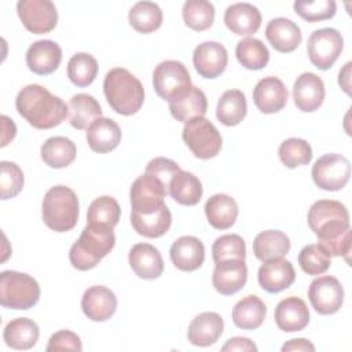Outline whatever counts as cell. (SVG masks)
Returning <instances> with one entry per match:
<instances>
[{
	"label": "cell",
	"instance_id": "obj_50",
	"mask_svg": "<svg viewBox=\"0 0 352 352\" xmlns=\"http://www.w3.org/2000/svg\"><path fill=\"white\" fill-rule=\"evenodd\" d=\"M221 351H249V352H256L257 346L256 344L246 338V337H232L227 340V342L221 346Z\"/></svg>",
	"mask_w": 352,
	"mask_h": 352
},
{
	"label": "cell",
	"instance_id": "obj_8",
	"mask_svg": "<svg viewBox=\"0 0 352 352\" xmlns=\"http://www.w3.org/2000/svg\"><path fill=\"white\" fill-rule=\"evenodd\" d=\"M153 85L157 95L168 102L192 87L187 67L182 62L172 59L161 62L154 69Z\"/></svg>",
	"mask_w": 352,
	"mask_h": 352
},
{
	"label": "cell",
	"instance_id": "obj_38",
	"mask_svg": "<svg viewBox=\"0 0 352 352\" xmlns=\"http://www.w3.org/2000/svg\"><path fill=\"white\" fill-rule=\"evenodd\" d=\"M131 26L139 33H151L162 23V11L153 1H138L128 14Z\"/></svg>",
	"mask_w": 352,
	"mask_h": 352
},
{
	"label": "cell",
	"instance_id": "obj_7",
	"mask_svg": "<svg viewBox=\"0 0 352 352\" xmlns=\"http://www.w3.org/2000/svg\"><path fill=\"white\" fill-rule=\"evenodd\" d=\"M182 138L191 153L201 160L216 157L221 148V135L205 117H195L183 126Z\"/></svg>",
	"mask_w": 352,
	"mask_h": 352
},
{
	"label": "cell",
	"instance_id": "obj_27",
	"mask_svg": "<svg viewBox=\"0 0 352 352\" xmlns=\"http://www.w3.org/2000/svg\"><path fill=\"white\" fill-rule=\"evenodd\" d=\"M87 142L95 153H110L121 142V129L114 120L100 117L88 126Z\"/></svg>",
	"mask_w": 352,
	"mask_h": 352
},
{
	"label": "cell",
	"instance_id": "obj_20",
	"mask_svg": "<svg viewBox=\"0 0 352 352\" xmlns=\"http://www.w3.org/2000/svg\"><path fill=\"white\" fill-rule=\"evenodd\" d=\"M169 256L176 268L191 272L204 264L205 246L197 236L184 235L172 243Z\"/></svg>",
	"mask_w": 352,
	"mask_h": 352
},
{
	"label": "cell",
	"instance_id": "obj_16",
	"mask_svg": "<svg viewBox=\"0 0 352 352\" xmlns=\"http://www.w3.org/2000/svg\"><path fill=\"white\" fill-rule=\"evenodd\" d=\"M287 88L278 77L268 76L261 78L253 89V102L264 114L280 111L287 103Z\"/></svg>",
	"mask_w": 352,
	"mask_h": 352
},
{
	"label": "cell",
	"instance_id": "obj_19",
	"mask_svg": "<svg viewBox=\"0 0 352 352\" xmlns=\"http://www.w3.org/2000/svg\"><path fill=\"white\" fill-rule=\"evenodd\" d=\"M62 62V50L52 40H37L26 51L29 70L38 76L54 73Z\"/></svg>",
	"mask_w": 352,
	"mask_h": 352
},
{
	"label": "cell",
	"instance_id": "obj_1",
	"mask_svg": "<svg viewBox=\"0 0 352 352\" xmlns=\"http://www.w3.org/2000/svg\"><path fill=\"white\" fill-rule=\"evenodd\" d=\"M308 226L318 236V245L330 256L349 260L351 228L348 209L334 199H319L308 210Z\"/></svg>",
	"mask_w": 352,
	"mask_h": 352
},
{
	"label": "cell",
	"instance_id": "obj_35",
	"mask_svg": "<svg viewBox=\"0 0 352 352\" xmlns=\"http://www.w3.org/2000/svg\"><path fill=\"white\" fill-rule=\"evenodd\" d=\"M40 154L45 165L50 168L60 169L69 166L76 160L77 148L73 140L69 138L52 136L43 143Z\"/></svg>",
	"mask_w": 352,
	"mask_h": 352
},
{
	"label": "cell",
	"instance_id": "obj_48",
	"mask_svg": "<svg viewBox=\"0 0 352 352\" xmlns=\"http://www.w3.org/2000/svg\"><path fill=\"white\" fill-rule=\"evenodd\" d=\"M179 170H180V166L175 161L165 157H157L151 160L146 166V173L155 176L166 187L168 192H169L170 179Z\"/></svg>",
	"mask_w": 352,
	"mask_h": 352
},
{
	"label": "cell",
	"instance_id": "obj_23",
	"mask_svg": "<svg viewBox=\"0 0 352 352\" xmlns=\"http://www.w3.org/2000/svg\"><path fill=\"white\" fill-rule=\"evenodd\" d=\"M275 323L285 333L304 330L309 323V311L304 300L290 296L280 300L275 308Z\"/></svg>",
	"mask_w": 352,
	"mask_h": 352
},
{
	"label": "cell",
	"instance_id": "obj_21",
	"mask_svg": "<svg viewBox=\"0 0 352 352\" xmlns=\"http://www.w3.org/2000/svg\"><path fill=\"white\" fill-rule=\"evenodd\" d=\"M258 285L268 293H279L290 287L296 279V271L289 260L279 258L264 263L257 272Z\"/></svg>",
	"mask_w": 352,
	"mask_h": 352
},
{
	"label": "cell",
	"instance_id": "obj_11",
	"mask_svg": "<svg viewBox=\"0 0 352 352\" xmlns=\"http://www.w3.org/2000/svg\"><path fill=\"white\" fill-rule=\"evenodd\" d=\"M168 194L166 187L155 176L144 172L131 186L132 212L140 214L153 213L165 205L164 198Z\"/></svg>",
	"mask_w": 352,
	"mask_h": 352
},
{
	"label": "cell",
	"instance_id": "obj_29",
	"mask_svg": "<svg viewBox=\"0 0 352 352\" xmlns=\"http://www.w3.org/2000/svg\"><path fill=\"white\" fill-rule=\"evenodd\" d=\"M290 250L289 236L279 230H267L256 235L253 253L263 263L283 258Z\"/></svg>",
	"mask_w": 352,
	"mask_h": 352
},
{
	"label": "cell",
	"instance_id": "obj_10",
	"mask_svg": "<svg viewBox=\"0 0 352 352\" xmlns=\"http://www.w3.org/2000/svg\"><path fill=\"white\" fill-rule=\"evenodd\" d=\"M344 38L333 28L315 30L307 43V52L311 63L319 70H329L341 55Z\"/></svg>",
	"mask_w": 352,
	"mask_h": 352
},
{
	"label": "cell",
	"instance_id": "obj_9",
	"mask_svg": "<svg viewBox=\"0 0 352 352\" xmlns=\"http://www.w3.org/2000/svg\"><path fill=\"white\" fill-rule=\"evenodd\" d=\"M311 175L319 188L338 191L349 182L351 162L346 157L337 153L324 154L315 161Z\"/></svg>",
	"mask_w": 352,
	"mask_h": 352
},
{
	"label": "cell",
	"instance_id": "obj_52",
	"mask_svg": "<svg viewBox=\"0 0 352 352\" xmlns=\"http://www.w3.org/2000/svg\"><path fill=\"white\" fill-rule=\"evenodd\" d=\"M1 121L4 122L3 124V140H1V147H4L10 140H12L15 138V133H16V126H14L15 124L12 122V120H10L7 116H3L1 117Z\"/></svg>",
	"mask_w": 352,
	"mask_h": 352
},
{
	"label": "cell",
	"instance_id": "obj_43",
	"mask_svg": "<svg viewBox=\"0 0 352 352\" xmlns=\"http://www.w3.org/2000/svg\"><path fill=\"white\" fill-rule=\"evenodd\" d=\"M278 155L280 162L293 169L300 165H308L312 160V148L309 143L300 138H290L280 143Z\"/></svg>",
	"mask_w": 352,
	"mask_h": 352
},
{
	"label": "cell",
	"instance_id": "obj_51",
	"mask_svg": "<svg viewBox=\"0 0 352 352\" xmlns=\"http://www.w3.org/2000/svg\"><path fill=\"white\" fill-rule=\"evenodd\" d=\"M287 351H311V352H314L315 346L312 342H309L305 338H294L282 345V352H287Z\"/></svg>",
	"mask_w": 352,
	"mask_h": 352
},
{
	"label": "cell",
	"instance_id": "obj_12",
	"mask_svg": "<svg viewBox=\"0 0 352 352\" xmlns=\"http://www.w3.org/2000/svg\"><path fill=\"white\" fill-rule=\"evenodd\" d=\"M16 12L23 26L34 34L50 33L58 22V11L50 0H19Z\"/></svg>",
	"mask_w": 352,
	"mask_h": 352
},
{
	"label": "cell",
	"instance_id": "obj_44",
	"mask_svg": "<svg viewBox=\"0 0 352 352\" xmlns=\"http://www.w3.org/2000/svg\"><path fill=\"white\" fill-rule=\"evenodd\" d=\"M330 254L318 243L307 245L298 253V264L308 275H322L331 264Z\"/></svg>",
	"mask_w": 352,
	"mask_h": 352
},
{
	"label": "cell",
	"instance_id": "obj_18",
	"mask_svg": "<svg viewBox=\"0 0 352 352\" xmlns=\"http://www.w3.org/2000/svg\"><path fill=\"white\" fill-rule=\"evenodd\" d=\"M81 309L84 315L94 322H104L110 319L117 309V297L106 286L88 287L81 298Z\"/></svg>",
	"mask_w": 352,
	"mask_h": 352
},
{
	"label": "cell",
	"instance_id": "obj_4",
	"mask_svg": "<svg viewBox=\"0 0 352 352\" xmlns=\"http://www.w3.org/2000/svg\"><path fill=\"white\" fill-rule=\"evenodd\" d=\"M114 245L116 235L113 228L100 224H87L80 238L70 248V264L80 271H88L96 267L111 252Z\"/></svg>",
	"mask_w": 352,
	"mask_h": 352
},
{
	"label": "cell",
	"instance_id": "obj_31",
	"mask_svg": "<svg viewBox=\"0 0 352 352\" xmlns=\"http://www.w3.org/2000/svg\"><path fill=\"white\" fill-rule=\"evenodd\" d=\"M205 214L209 224L216 230H227L238 217V204L227 194H214L205 204Z\"/></svg>",
	"mask_w": 352,
	"mask_h": 352
},
{
	"label": "cell",
	"instance_id": "obj_13",
	"mask_svg": "<svg viewBox=\"0 0 352 352\" xmlns=\"http://www.w3.org/2000/svg\"><path fill=\"white\" fill-rule=\"evenodd\" d=\"M308 298L318 314L331 315L338 312L344 302V289L337 278L323 275L311 282Z\"/></svg>",
	"mask_w": 352,
	"mask_h": 352
},
{
	"label": "cell",
	"instance_id": "obj_53",
	"mask_svg": "<svg viewBox=\"0 0 352 352\" xmlns=\"http://www.w3.org/2000/svg\"><path fill=\"white\" fill-rule=\"evenodd\" d=\"M351 66H352L351 62L345 63V66H344V67L340 70V73H338V84H340V87L344 89V92L348 94V95L351 94V91H349V88H351V84H349Z\"/></svg>",
	"mask_w": 352,
	"mask_h": 352
},
{
	"label": "cell",
	"instance_id": "obj_5",
	"mask_svg": "<svg viewBox=\"0 0 352 352\" xmlns=\"http://www.w3.org/2000/svg\"><path fill=\"white\" fill-rule=\"evenodd\" d=\"M78 214V198L72 188L54 186L45 192L41 204V216L48 228L56 232L70 231L76 227Z\"/></svg>",
	"mask_w": 352,
	"mask_h": 352
},
{
	"label": "cell",
	"instance_id": "obj_24",
	"mask_svg": "<svg viewBox=\"0 0 352 352\" xmlns=\"http://www.w3.org/2000/svg\"><path fill=\"white\" fill-rule=\"evenodd\" d=\"M224 23L235 34H254L261 26V14L258 8L250 3H235L227 7Z\"/></svg>",
	"mask_w": 352,
	"mask_h": 352
},
{
	"label": "cell",
	"instance_id": "obj_36",
	"mask_svg": "<svg viewBox=\"0 0 352 352\" xmlns=\"http://www.w3.org/2000/svg\"><path fill=\"white\" fill-rule=\"evenodd\" d=\"M202 184L199 179L187 170H179L173 175L169 183L170 197L180 205H197L202 197Z\"/></svg>",
	"mask_w": 352,
	"mask_h": 352
},
{
	"label": "cell",
	"instance_id": "obj_32",
	"mask_svg": "<svg viewBox=\"0 0 352 352\" xmlns=\"http://www.w3.org/2000/svg\"><path fill=\"white\" fill-rule=\"evenodd\" d=\"M69 124L76 129H88V126L102 117L99 102L88 94H77L69 100Z\"/></svg>",
	"mask_w": 352,
	"mask_h": 352
},
{
	"label": "cell",
	"instance_id": "obj_6",
	"mask_svg": "<svg viewBox=\"0 0 352 352\" xmlns=\"http://www.w3.org/2000/svg\"><path fill=\"white\" fill-rule=\"evenodd\" d=\"M40 300L38 282L23 272L3 271L0 274V304L10 309H29Z\"/></svg>",
	"mask_w": 352,
	"mask_h": 352
},
{
	"label": "cell",
	"instance_id": "obj_37",
	"mask_svg": "<svg viewBox=\"0 0 352 352\" xmlns=\"http://www.w3.org/2000/svg\"><path fill=\"white\" fill-rule=\"evenodd\" d=\"M248 103L245 94L239 89L226 91L217 102L216 117L226 126L238 125L246 116Z\"/></svg>",
	"mask_w": 352,
	"mask_h": 352
},
{
	"label": "cell",
	"instance_id": "obj_49",
	"mask_svg": "<svg viewBox=\"0 0 352 352\" xmlns=\"http://www.w3.org/2000/svg\"><path fill=\"white\" fill-rule=\"evenodd\" d=\"M82 344L80 337L70 330H59L51 336L48 340L47 351H74L80 352Z\"/></svg>",
	"mask_w": 352,
	"mask_h": 352
},
{
	"label": "cell",
	"instance_id": "obj_46",
	"mask_svg": "<svg viewBox=\"0 0 352 352\" xmlns=\"http://www.w3.org/2000/svg\"><path fill=\"white\" fill-rule=\"evenodd\" d=\"M297 15L308 22H319L330 19L336 15L337 4L334 0H297L293 4Z\"/></svg>",
	"mask_w": 352,
	"mask_h": 352
},
{
	"label": "cell",
	"instance_id": "obj_47",
	"mask_svg": "<svg viewBox=\"0 0 352 352\" xmlns=\"http://www.w3.org/2000/svg\"><path fill=\"white\" fill-rule=\"evenodd\" d=\"M1 176H0V190L1 199H10L16 197L23 187V172L22 169L11 161H1Z\"/></svg>",
	"mask_w": 352,
	"mask_h": 352
},
{
	"label": "cell",
	"instance_id": "obj_42",
	"mask_svg": "<svg viewBox=\"0 0 352 352\" xmlns=\"http://www.w3.org/2000/svg\"><path fill=\"white\" fill-rule=\"evenodd\" d=\"M98 74L96 59L87 52L74 54L67 63V77L77 87H88Z\"/></svg>",
	"mask_w": 352,
	"mask_h": 352
},
{
	"label": "cell",
	"instance_id": "obj_22",
	"mask_svg": "<svg viewBox=\"0 0 352 352\" xmlns=\"http://www.w3.org/2000/svg\"><path fill=\"white\" fill-rule=\"evenodd\" d=\"M132 271L142 279H157L162 275L164 260L157 248L150 243H136L128 254Z\"/></svg>",
	"mask_w": 352,
	"mask_h": 352
},
{
	"label": "cell",
	"instance_id": "obj_15",
	"mask_svg": "<svg viewBox=\"0 0 352 352\" xmlns=\"http://www.w3.org/2000/svg\"><path fill=\"white\" fill-rule=\"evenodd\" d=\"M248 280V267L245 260L232 258L216 263L212 283L216 292L223 296H231L239 292Z\"/></svg>",
	"mask_w": 352,
	"mask_h": 352
},
{
	"label": "cell",
	"instance_id": "obj_26",
	"mask_svg": "<svg viewBox=\"0 0 352 352\" xmlns=\"http://www.w3.org/2000/svg\"><path fill=\"white\" fill-rule=\"evenodd\" d=\"M223 330L224 322L217 312H202L190 322L187 337L192 345L209 346L220 338Z\"/></svg>",
	"mask_w": 352,
	"mask_h": 352
},
{
	"label": "cell",
	"instance_id": "obj_14",
	"mask_svg": "<svg viewBox=\"0 0 352 352\" xmlns=\"http://www.w3.org/2000/svg\"><path fill=\"white\" fill-rule=\"evenodd\" d=\"M192 62L197 73L201 77L216 78L226 70L228 54L221 43L204 41L195 47Z\"/></svg>",
	"mask_w": 352,
	"mask_h": 352
},
{
	"label": "cell",
	"instance_id": "obj_33",
	"mask_svg": "<svg viewBox=\"0 0 352 352\" xmlns=\"http://www.w3.org/2000/svg\"><path fill=\"white\" fill-rule=\"evenodd\" d=\"M267 307L261 298L254 294L245 296L232 308V322L242 330H254L265 319Z\"/></svg>",
	"mask_w": 352,
	"mask_h": 352
},
{
	"label": "cell",
	"instance_id": "obj_41",
	"mask_svg": "<svg viewBox=\"0 0 352 352\" xmlns=\"http://www.w3.org/2000/svg\"><path fill=\"white\" fill-rule=\"evenodd\" d=\"M184 23L197 32L209 29L214 21V7L206 0H187L183 6Z\"/></svg>",
	"mask_w": 352,
	"mask_h": 352
},
{
	"label": "cell",
	"instance_id": "obj_17",
	"mask_svg": "<svg viewBox=\"0 0 352 352\" xmlns=\"http://www.w3.org/2000/svg\"><path fill=\"white\" fill-rule=\"evenodd\" d=\"M324 84L319 76L305 72L293 84V99L298 110L312 113L320 107L324 99Z\"/></svg>",
	"mask_w": 352,
	"mask_h": 352
},
{
	"label": "cell",
	"instance_id": "obj_30",
	"mask_svg": "<svg viewBox=\"0 0 352 352\" xmlns=\"http://www.w3.org/2000/svg\"><path fill=\"white\" fill-rule=\"evenodd\" d=\"M40 329L37 323L29 318H16L10 320L3 331L7 346L12 349H30L38 341Z\"/></svg>",
	"mask_w": 352,
	"mask_h": 352
},
{
	"label": "cell",
	"instance_id": "obj_3",
	"mask_svg": "<svg viewBox=\"0 0 352 352\" xmlns=\"http://www.w3.org/2000/svg\"><path fill=\"white\" fill-rule=\"evenodd\" d=\"M103 92L110 107L121 116L138 113L144 102L142 82L124 67H114L107 72L103 81Z\"/></svg>",
	"mask_w": 352,
	"mask_h": 352
},
{
	"label": "cell",
	"instance_id": "obj_45",
	"mask_svg": "<svg viewBox=\"0 0 352 352\" xmlns=\"http://www.w3.org/2000/svg\"><path fill=\"white\" fill-rule=\"evenodd\" d=\"M212 256L214 263L242 258L246 256V245L242 236L238 234H226L219 236L212 245Z\"/></svg>",
	"mask_w": 352,
	"mask_h": 352
},
{
	"label": "cell",
	"instance_id": "obj_28",
	"mask_svg": "<svg viewBox=\"0 0 352 352\" xmlns=\"http://www.w3.org/2000/svg\"><path fill=\"white\" fill-rule=\"evenodd\" d=\"M208 110V100L205 94L197 88L191 87L188 91L169 102V111L176 121L187 122L195 117H204Z\"/></svg>",
	"mask_w": 352,
	"mask_h": 352
},
{
	"label": "cell",
	"instance_id": "obj_25",
	"mask_svg": "<svg viewBox=\"0 0 352 352\" xmlns=\"http://www.w3.org/2000/svg\"><path fill=\"white\" fill-rule=\"evenodd\" d=\"M265 37L276 51L285 54L293 52L302 40L298 25L283 16L274 18L267 23Z\"/></svg>",
	"mask_w": 352,
	"mask_h": 352
},
{
	"label": "cell",
	"instance_id": "obj_34",
	"mask_svg": "<svg viewBox=\"0 0 352 352\" xmlns=\"http://www.w3.org/2000/svg\"><path fill=\"white\" fill-rule=\"evenodd\" d=\"M131 224L139 235L146 238H160L169 231L172 224V214L166 205L147 214L131 212Z\"/></svg>",
	"mask_w": 352,
	"mask_h": 352
},
{
	"label": "cell",
	"instance_id": "obj_2",
	"mask_svg": "<svg viewBox=\"0 0 352 352\" xmlns=\"http://www.w3.org/2000/svg\"><path fill=\"white\" fill-rule=\"evenodd\" d=\"M18 113L36 129H50L59 125L69 113V107L47 88L38 84L23 87L15 99Z\"/></svg>",
	"mask_w": 352,
	"mask_h": 352
},
{
	"label": "cell",
	"instance_id": "obj_39",
	"mask_svg": "<svg viewBox=\"0 0 352 352\" xmlns=\"http://www.w3.org/2000/svg\"><path fill=\"white\" fill-rule=\"evenodd\" d=\"M235 55L238 62L249 70L264 69L270 60L268 48L261 40L254 37H245L238 41Z\"/></svg>",
	"mask_w": 352,
	"mask_h": 352
},
{
	"label": "cell",
	"instance_id": "obj_40",
	"mask_svg": "<svg viewBox=\"0 0 352 352\" xmlns=\"http://www.w3.org/2000/svg\"><path fill=\"white\" fill-rule=\"evenodd\" d=\"M121 209L118 202L110 195L94 199L87 210V224H100L114 228L120 220Z\"/></svg>",
	"mask_w": 352,
	"mask_h": 352
}]
</instances>
